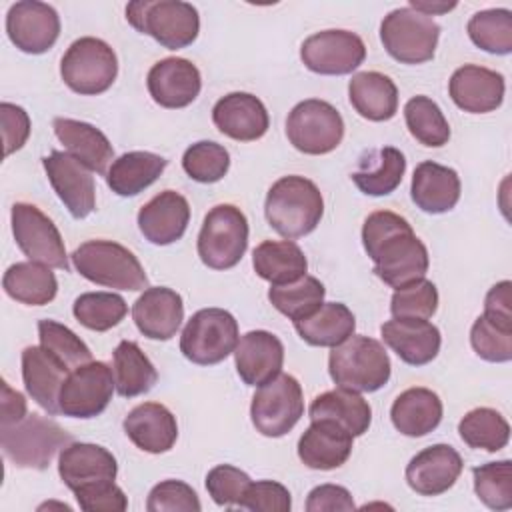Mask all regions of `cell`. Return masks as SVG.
<instances>
[{"label":"cell","instance_id":"30bf717a","mask_svg":"<svg viewBox=\"0 0 512 512\" xmlns=\"http://www.w3.org/2000/svg\"><path fill=\"white\" fill-rule=\"evenodd\" d=\"M440 26L410 6L396 8L380 24V40L386 52L402 64H422L434 58Z\"/></svg>","mask_w":512,"mask_h":512},{"label":"cell","instance_id":"4316f807","mask_svg":"<svg viewBox=\"0 0 512 512\" xmlns=\"http://www.w3.org/2000/svg\"><path fill=\"white\" fill-rule=\"evenodd\" d=\"M352 438L332 420H312L298 440V458L312 470L340 468L352 454Z\"/></svg>","mask_w":512,"mask_h":512},{"label":"cell","instance_id":"8d00e7d4","mask_svg":"<svg viewBox=\"0 0 512 512\" xmlns=\"http://www.w3.org/2000/svg\"><path fill=\"white\" fill-rule=\"evenodd\" d=\"M404 172V154L394 146H384L362 158L360 168L352 172V182L368 196H386L400 186Z\"/></svg>","mask_w":512,"mask_h":512},{"label":"cell","instance_id":"ee69618b","mask_svg":"<svg viewBox=\"0 0 512 512\" xmlns=\"http://www.w3.org/2000/svg\"><path fill=\"white\" fill-rule=\"evenodd\" d=\"M466 30L470 40L484 52L498 56L512 52V12L506 8L476 12Z\"/></svg>","mask_w":512,"mask_h":512},{"label":"cell","instance_id":"9f6ffc18","mask_svg":"<svg viewBox=\"0 0 512 512\" xmlns=\"http://www.w3.org/2000/svg\"><path fill=\"white\" fill-rule=\"evenodd\" d=\"M2 118V136H4V154L10 156L20 150L30 136V118L28 112L16 104H0Z\"/></svg>","mask_w":512,"mask_h":512},{"label":"cell","instance_id":"681fc988","mask_svg":"<svg viewBox=\"0 0 512 512\" xmlns=\"http://www.w3.org/2000/svg\"><path fill=\"white\" fill-rule=\"evenodd\" d=\"M474 352L488 362H508L512 358V324L478 316L470 330Z\"/></svg>","mask_w":512,"mask_h":512},{"label":"cell","instance_id":"cb8c5ba5","mask_svg":"<svg viewBox=\"0 0 512 512\" xmlns=\"http://www.w3.org/2000/svg\"><path fill=\"white\" fill-rule=\"evenodd\" d=\"M132 320L146 338L170 340L184 320L182 296L166 286L146 288L132 306Z\"/></svg>","mask_w":512,"mask_h":512},{"label":"cell","instance_id":"7a4b0ae2","mask_svg":"<svg viewBox=\"0 0 512 512\" xmlns=\"http://www.w3.org/2000/svg\"><path fill=\"white\" fill-rule=\"evenodd\" d=\"M264 214L272 230L292 240L310 234L320 224L324 200L312 180L304 176H284L270 186Z\"/></svg>","mask_w":512,"mask_h":512},{"label":"cell","instance_id":"52a82bcc","mask_svg":"<svg viewBox=\"0 0 512 512\" xmlns=\"http://www.w3.org/2000/svg\"><path fill=\"white\" fill-rule=\"evenodd\" d=\"M116 74V52L104 40L92 36L74 40L60 62V76L64 84L82 96L106 92L114 84Z\"/></svg>","mask_w":512,"mask_h":512},{"label":"cell","instance_id":"91938a15","mask_svg":"<svg viewBox=\"0 0 512 512\" xmlns=\"http://www.w3.org/2000/svg\"><path fill=\"white\" fill-rule=\"evenodd\" d=\"M26 416V400L18 390H12L6 380H2V416L0 426H10Z\"/></svg>","mask_w":512,"mask_h":512},{"label":"cell","instance_id":"d6a6232c","mask_svg":"<svg viewBox=\"0 0 512 512\" xmlns=\"http://www.w3.org/2000/svg\"><path fill=\"white\" fill-rule=\"evenodd\" d=\"M352 108L366 120L384 122L398 110V88L380 72H358L348 84Z\"/></svg>","mask_w":512,"mask_h":512},{"label":"cell","instance_id":"4dcf8cb0","mask_svg":"<svg viewBox=\"0 0 512 512\" xmlns=\"http://www.w3.org/2000/svg\"><path fill=\"white\" fill-rule=\"evenodd\" d=\"M54 134L64 144L68 154L78 158L92 172L104 174L108 164L114 160V148L110 140L96 126L72 120V118H54Z\"/></svg>","mask_w":512,"mask_h":512},{"label":"cell","instance_id":"f5cc1de1","mask_svg":"<svg viewBox=\"0 0 512 512\" xmlns=\"http://www.w3.org/2000/svg\"><path fill=\"white\" fill-rule=\"evenodd\" d=\"M250 476L246 472H242L236 466L230 464H220L214 466L208 476H206V490L212 496V500L218 506H238L246 488L250 486Z\"/></svg>","mask_w":512,"mask_h":512},{"label":"cell","instance_id":"bcb514c9","mask_svg":"<svg viewBox=\"0 0 512 512\" xmlns=\"http://www.w3.org/2000/svg\"><path fill=\"white\" fill-rule=\"evenodd\" d=\"M38 338H40V346L46 348L70 372L92 360V352L84 344V340L76 336L68 326L56 320H40Z\"/></svg>","mask_w":512,"mask_h":512},{"label":"cell","instance_id":"603a6c76","mask_svg":"<svg viewBox=\"0 0 512 512\" xmlns=\"http://www.w3.org/2000/svg\"><path fill=\"white\" fill-rule=\"evenodd\" d=\"M116 472L118 464L112 452L90 442H70L58 458V474L72 492L100 482H114Z\"/></svg>","mask_w":512,"mask_h":512},{"label":"cell","instance_id":"277c9868","mask_svg":"<svg viewBox=\"0 0 512 512\" xmlns=\"http://www.w3.org/2000/svg\"><path fill=\"white\" fill-rule=\"evenodd\" d=\"M126 20L140 34L168 50L190 46L200 32L198 10L182 0H136L126 6Z\"/></svg>","mask_w":512,"mask_h":512},{"label":"cell","instance_id":"b9f144b4","mask_svg":"<svg viewBox=\"0 0 512 512\" xmlns=\"http://www.w3.org/2000/svg\"><path fill=\"white\" fill-rule=\"evenodd\" d=\"M324 284L314 276H302L296 282L272 286L268 290L270 304L292 322H298L320 308L324 300Z\"/></svg>","mask_w":512,"mask_h":512},{"label":"cell","instance_id":"8992f818","mask_svg":"<svg viewBox=\"0 0 512 512\" xmlns=\"http://www.w3.org/2000/svg\"><path fill=\"white\" fill-rule=\"evenodd\" d=\"M72 442V436L52 418L26 414L20 422L0 426L4 456L18 468L44 470L54 454Z\"/></svg>","mask_w":512,"mask_h":512},{"label":"cell","instance_id":"1f68e13d","mask_svg":"<svg viewBox=\"0 0 512 512\" xmlns=\"http://www.w3.org/2000/svg\"><path fill=\"white\" fill-rule=\"evenodd\" d=\"M394 428L404 436H426L442 420V400L430 388H408L404 390L390 408Z\"/></svg>","mask_w":512,"mask_h":512},{"label":"cell","instance_id":"74e56055","mask_svg":"<svg viewBox=\"0 0 512 512\" xmlns=\"http://www.w3.org/2000/svg\"><path fill=\"white\" fill-rule=\"evenodd\" d=\"M166 168V158L134 150L116 158L106 174V184L118 196H136L150 184H154Z\"/></svg>","mask_w":512,"mask_h":512},{"label":"cell","instance_id":"2e32d148","mask_svg":"<svg viewBox=\"0 0 512 512\" xmlns=\"http://www.w3.org/2000/svg\"><path fill=\"white\" fill-rule=\"evenodd\" d=\"M6 32L18 50L26 54H44L58 40L60 16L46 2L22 0L10 6L6 14Z\"/></svg>","mask_w":512,"mask_h":512},{"label":"cell","instance_id":"ba28073f","mask_svg":"<svg viewBox=\"0 0 512 512\" xmlns=\"http://www.w3.org/2000/svg\"><path fill=\"white\" fill-rule=\"evenodd\" d=\"M248 248V220L234 204L214 206L198 234V256L212 270L234 268Z\"/></svg>","mask_w":512,"mask_h":512},{"label":"cell","instance_id":"f6af8a7d","mask_svg":"<svg viewBox=\"0 0 512 512\" xmlns=\"http://www.w3.org/2000/svg\"><path fill=\"white\" fill-rule=\"evenodd\" d=\"M76 320L96 332H106L122 322L128 312L126 300L114 292H86L74 300Z\"/></svg>","mask_w":512,"mask_h":512},{"label":"cell","instance_id":"3957f363","mask_svg":"<svg viewBox=\"0 0 512 512\" xmlns=\"http://www.w3.org/2000/svg\"><path fill=\"white\" fill-rule=\"evenodd\" d=\"M390 358L384 346L370 336H350L334 346L328 358L330 378L338 388L376 392L390 380Z\"/></svg>","mask_w":512,"mask_h":512},{"label":"cell","instance_id":"f907efd6","mask_svg":"<svg viewBox=\"0 0 512 512\" xmlns=\"http://www.w3.org/2000/svg\"><path fill=\"white\" fill-rule=\"evenodd\" d=\"M438 308V290L426 280H414L394 290L390 300V312L394 318H422L428 320Z\"/></svg>","mask_w":512,"mask_h":512},{"label":"cell","instance_id":"6f0895ef","mask_svg":"<svg viewBox=\"0 0 512 512\" xmlns=\"http://www.w3.org/2000/svg\"><path fill=\"white\" fill-rule=\"evenodd\" d=\"M354 498L352 494L338 484H320L310 490L308 500H306V510L308 512H334V510H354Z\"/></svg>","mask_w":512,"mask_h":512},{"label":"cell","instance_id":"ffe728a7","mask_svg":"<svg viewBox=\"0 0 512 512\" xmlns=\"http://www.w3.org/2000/svg\"><path fill=\"white\" fill-rule=\"evenodd\" d=\"M464 462L448 444H432L420 450L406 466L408 486L422 496H438L454 486Z\"/></svg>","mask_w":512,"mask_h":512},{"label":"cell","instance_id":"5bb4252c","mask_svg":"<svg viewBox=\"0 0 512 512\" xmlns=\"http://www.w3.org/2000/svg\"><path fill=\"white\" fill-rule=\"evenodd\" d=\"M12 234L28 260L68 270V256L58 228L34 204L16 202L12 206Z\"/></svg>","mask_w":512,"mask_h":512},{"label":"cell","instance_id":"94428289","mask_svg":"<svg viewBox=\"0 0 512 512\" xmlns=\"http://www.w3.org/2000/svg\"><path fill=\"white\" fill-rule=\"evenodd\" d=\"M410 8L426 14V16H434V14H444L452 8H456V2H424V0H410Z\"/></svg>","mask_w":512,"mask_h":512},{"label":"cell","instance_id":"9c48e42d","mask_svg":"<svg viewBox=\"0 0 512 512\" xmlns=\"http://www.w3.org/2000/svg\"><path fill=\"white\" fill-rule=\"evenodd\" d=\"M238 340V322L228 310L202 308L186 322L180 336V352L194 364L212 366L228 358Z\"/></svg>","mask_w":512,"mask_h":512},{"label":"cell","instance_id":"db71d44e","mask_svg":"<svg viewBox=\"0 0 512 512\" xmlns=\"http://www.w3.org/2000/svg\"><path fill=\"white\" fill-rule=\"evenodd\" d=\"M238 506L252 512H288L292 508V498L288 488L280 482L258 480L250 482Z\"/></svg>","mask_w":512,"mask_h":512},{"label":"cell","instance_id":"7c38bea8","mask_svg":"<svg viewBox=\"0 0 512 512\" xmlns=\"http://www.w3.org/2000/svg\"><path fill=\"white\" fill-rule=\"evenodd\" d=\"M304 414V398L300 382L290 374H278L270 382L258 386L250 418L254 428L268 438L288 434Z\"/></svg>","mask_w":512,"mask_h":512},{"label":"cell","instance_id":"c3c4849f","mask_svg":"<svg viewBox=\"0 0 512 512\" xmlns=\"http://www.w3.org/2000/svg\"><path fill=\"white\" fill-rule=\"evenodd\" d=\"M182 168L192 180L212 184L226 176L230 168V154L218 142L200 140L186 148L182 156Z\"/></svg>","mask_w":512,"mask_h":512},{"label":"cell","instance_id":"8fae6325","mask_svg":"<svg viewBox=\"0 0 512 512\" xmlns=\"http://www.w3.org/2000/svg\"><path fill=\"white\" fill-rule=\"evenodd\" d=\"M286 136L290 144L304 154H328L336 150L344 138V120L330 102L308 98L290 110Z\"/></svg>","mask_w":512,"mask_h":512},{"label":"cell","instance_id":"816d5d0a","mask_svg":"<svg viewBox=\"0 0 512 512\" xmlns=\"http://www.w3.org/2000/svg\"><path fill=\"white\" fill-rule=\"evenodd\" d=\"M198 494L182 480H164L156 484L146 500L148 512H200Z\"/></svg>","mask_w":512,"mask_h":512},{"label":"cell","instance_id":"d590c367","mask_svg":"<svg viewBox=\"0 0 512 512\" xmlns=\"http://www.w3.org/2000/svg\"><path fill=\"white\" fill-rule=\"evenodd\" d=\"M310 420H332L352 436H362L372 422V408L360 392L336 388L316 396L310 404Z\"/></svg>","mask_w":512,"mask_h":512},{"label":"cell","instance_id":"11a10c76","mask_svg":"<svg viewBox=\"0 0 512 512\" xmlns=\"http://www.w3.org/2000/svg\"><path fill=\"white\" fill-rule=\"evenodd\" d=\"M78 506L86 512H122L128 508V498L114 482L84 486L74 492Z\"/></svg>","mask_w":512,"mask_h":512},{"label":"cell","instance_id":"484cf974","mask_svg":"<svg viewBox=\"0 0 512 512\" xmlns=\"http://www.w3.org/2000/svg\"><path fill=\"white\" fill-rule=\"evenodd\" d=\"M384 342L410 366H424L440 352V330L422 318H392L380 328Z\"/></svg>","mask_w":512,"mask_h":512},{"label":"cell","instance_id":"7bdbcfd3","mask_svg":"<svg viewBox=\"0 0 512 512\" xmlns=\"http://www.w3.org/2000/svg\"><path fill=\"white\" fill-rule=\"evenodd\" d=\"M404 120L410 134L424 146L438 148L450 140V126L440 106L428 96H414L404 106Z\"/></svg>","mask_w":512,"mask_h":512},{"label":"cell","instance_id":"d4e9b609","mask_svg":"<svg viewBox=\"0 0 512 512\" xmlns=\"http://www.w3.org/2000/svg\"><path fill=\"white\" fill-rule=\"evenodd\" d=\"M190 222L188 200L174 192L164 190L148 200L138 212V228L144 238L156 246H168L180 240Z\"/></svg>","mask_w":512,"mask_h":512},{"label":"cell","instance_id":"680465c9","mask_svg":"<svg viewBox=\"0 0 512 512\" xmlns=\"http://www.w3.org/2000/svg\"><path fill=\"white\" fill-rule=\"evenodd\" d=\"M510 288H512L510 280H502V282L494 284L488 290L486 300H484V314L488 318L512 324V308H510L512 296H510Z\"/></svg>","mask_w":512,"mask_h":512},{"label":"cell","instance_id":"f1b7e54d","mask_svg":"<svg viewBox=\"0 0 512 512\" xmlns=\"http://www.w3.org/2000/svg\"><path fill=\"white\" fill-rule=\"evenodd\" d=\"M68 372L70 370L42 346H26L22 350V380L26 392L48 414L60 412L58 396Z\"/></svg>","mask_w":512,"mask_h":512},{"label":"cell","instance_id":"ac0fdd59","mask_svg":"<svg viewBox=\"0 0 512 512\" xmlns=\"http://www.w3.org/2000/svg\"><path fill=\"white\" fill-rule=\"evenodd\" d=\"M148 92L162 108H184L192 104L202 88L200 70L186 58L170 56L156 62L146 78Z\"/></svg>","mask_w":512,"mask_h":512},{"label":"cell","instance_id":"7dc6e473","mask_svg":"<svg viewBox=\"0 0 512 512\" xmlns=\"http://www.w3.org/2000/svg\"><path fill=\"white\" fill-rule=\"evenodd\" d=\"M476 496L492 510L512 508V462L498 460L472 470Z\"/></svg>","mask_w":512,"mask_h":512},{"label":"cell","instance_id":"5b68a950","mask_svg":"<svg viewBox=\"0 0 512 512\" xmlns=\"http://www.w3.org/2000/svg\"><path fill=\"white\" fill-rule=\"evenodd\" d=\"M72 264L86 280L116 288L144 290L148 276L140 260L122 244L112 240H88L72 252Z\"/></svg>","mask_w":512,"mask_h":512},{"label":"cell","instance_id":"7402d4cb","mask_svg":"<svg viewBox=\"0 0 512 512\" xmlns=\"http://www.w3.org/2000/svg\"><path fill=\"white\" fill-rule=\"evenodd\" d=\"M236 372L248 386H262L276 378L284 364V346L268 330L246 332L234 348Z\"/></svg>","mask_w":512,"mask_h":512},{"label":"cell","instance_id":"4fadbf2b","mask_svg":"<svg viewBox=\"0 0 512 512\" xmlns=\"http://www.w3.org/2000/svg\"><path fill=\"white\" fill-rule=\"evenodd\" d=\"M114 388V374L108 364L90 360L68 372L60 388L58 408L70 418H94L106 410Z\"/></svg>","mask_w":512,"mask_h":512},{"label":"cell","instance_id":"f546056e","mask_svg":"<svg viewBox=\"0 0 512 512\" xmlns=\"http://www.w3.org/2000/svg\"><path fill=\"white\" fill-rule=\"evenodd\" d=\"M410 196L428 214H444L460 200V178L456 170L432 160L420 162L414 170Z\"/></svg>","mask_w":512,"mask_h":512},{"label":"cell","instance_id":"f35d334b","mask_svg":"<svg viewBox=\"0 0 512 512\" xmlns=\"http://www.w3.org/2000/svg\"><path fill=\"white\" fill-rule=\"evenodd\" d=\"M2 288L16 302L28 306H44L54 300L58 282L48 266L28 260L16 262L4 272Z\"/></svg>","mask_w":512,"mask_h":512},{"label":"cell","instance_id":"ab89813d","mask_svg":"<svg viewBox=\"0 0 512 512\" xmlns=\"http://www.w3.org/2000/svg\"><path fill=\"white\" fill-rule=\"evenodd\" d=\"M112 362H114L112 364L114 384L120 396L134 398L154 388L158 380V372L136 342L122 340L114 348Z\"/></svg>","mask_w":512,"mask_h":512},{"label":"cell","instance_id":"d6986e66","mask_svg":"<svg viewBox=\"0 0 512 512\" xmlns=\"http://www.w3.org/2000/svg\"><path fill=\"white\" fill-rule=\"evenodd\" d=\"M504 90L506 84L500 72L476 64L460 66L448 82L452 102L470 114L496 110L504 100Z\"/></svg>","mask_w":512,"mask_h":512},{"label":"cell","instance_id":"836d02e7","mask_svg":"<svg viewBox=\"0 0 512 512\" xmlns=\"http://www.w3.org/2000/svg\"><path fill=\"white\" fill-rule=\"evenodd\" d=\"M252 266L262 280L282 286L306 276L308 260L292 240H264L252 252Z\"/></svg>","mask_w":512,"mask_h":512},{"label":"cell","instance_id":"e575fe53","mask_svg":"<svg viewBox=\"0 0 512 512\" xmlns=\"http://www.w3.org/2000/svg\"><path fill=\"white\" fill-rule=\"evenodd\" d=\"M298 336L310 346H338L354 334L356 318L342 302H322L306 318L294 322Z\"/></svg>","mask_w":512,"mask_h":512},{"label":"cell","instance_id":"6da1fadb","mask_svg":"<svg viewBox=\"0 0 512 512\" xmlns=\"http://www.w3.org/2000/svg\"><path fill=\"white\" fill-rule=\"evenodd\" d=\"M362 244L374 262V274L392 288L420 280L428 272V250L400 214L372 212L362 226Z\"/></svg>","mask_w":512,"mask_h":512},{"label":"cell","instance_id":"9a60e30c","mask_svg":"<svg viewBox=\"0 0 512 512\" xmlns=\"http://www.w3.org/2000/svg\"><path fill=\"white\" fill-rule=\"evenodd\" d=\"M300 58L310 72L342 76L354 72L364 62L366 46L350 30H322L302 42Z\"/></svg>","mask_w":512,"mask_h":512},{"label":"cell","instance_id":"44dd1931","mask_svg":"<svg viewBox=\"0 0 512 512\" xmlns=\"http://www.w3.org/2000/svg\"><path fill=\"white\" fill-rule=\"evenodd\" d=\"M214 126L228 138L252 142L266 134L270 118L260 98L248 92H230L212 108Z\"/></svg>","mask_w":512,"mask_h":512},{"label":"cell","instance_id":"60d3db41","mask_svg":"<svg viewBox=\"0 0 512 512\" xmlns=\"http://www.w3.org/2000/svg\"><path fill=\"white\" fill-rule=\"evenodd\" d=\"M458 432L470 448L486 452H498L510 440V426L494 408H474L466 412L458 424Z\"/></svg>","mask_w":512,"mask_h":512},{"label":"cell","instance_id":"e0dca14e","mask_svg":"<svg viewBox=\"0 0 512 512\" xmlns=\"http://www.w3.org/2000/svg\"><path fill=\"white\" fill-rule=\"evenodd\" d=\"M48 180L74 218H86L96 208V186L88 166L68 152L52 150L42 158Z\"/></svg>","mask_w":512,"mask_h":512},{"label":"cell","instance_id":"83f0119b","mask_svg":"<svg viewBox=\"0 0 512 512\" xmlns=\"http://www.w3.org/2000/svg\"><path fill=\"white\" fill-rule=\"evenodd\" d=\"M124 432L144 452H168L178 438L174 414L158 402H144L132 408L124 418Z\"/></svg>","mask_w":512,"mask_h":512}]
</instances>
